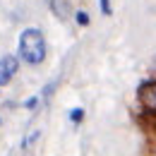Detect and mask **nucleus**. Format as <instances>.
I'll use <instances>...</instances> for the list:
<instances>
[{
    "label": "nucleus",
    "mask_w": 156,
    "mask_h": 156,
    "mask_svg": "<svg viewBox=\"0 0 156 156\" xmlns=\"http://www.w3.org/2000/svg\"><path fill=\"white\" fill-rule=\"evenodd\" d=\"M101 12L103 15H111V2L108 0H101Z\"/></svg>",
    "instance_id": "nucleus-5"
},
{
    "label": "nucleus",
    "mask_w": 156,
    "mask_h": 156,
    "mask_svg": "<svg viewBox=\"0 0 156 156\" xmlns=\"http://www.w3.org/2000/svg\"><path fill=\"white\" fill-rule=\"evenodd\" d=\"M20 55L29 65H39L46 58V39L39 29H24L20 36Z\"/></svg>",
    "instance_id": "nucleus-1"
},
{
    "label": "nucleus",
    "mask_w": 156,
    "mask_h": 156,
    "mask_svg": "<svg viewBox=\"0 0 156 156\" xmlns=\"http://www.w3.org/2000/svg\"><path fill=\"white\" fill-rule=\"evenodd\" d=\"M77 22L79 24H89V15L87 12H77Z\"/></svg>",
    "instance_id": "nucleus-6"
},
{
    "label": "nucleus",
    "mask_w": 156,
    "mask_h": 156,
    "mask_svg": "<svg viewBox=\"0 0 156 156\" xmlns=\"http://www.w3.org/2000/svg\"><path fill=\"white\" fill-rule=\"evenodd\" d=\"M51 7L58 12L60 20H65V17H67V2H62V0H51Z\"/></svg>",
    "instance_id": "nucleus-4"
},
{
    "label": "nucleus",
    "mask_w": 156,
    "mask_h": 156,
    "mask_svg": "<svg viewBox=\"0 0 156 156\" xmlns=\"http://www.w3.org/2000/svg\"><path fill=\"white\" fill-rule=\"evenodd\" d=\"M17 67H20V60L15 58V55L0 58V87H5L10 79L17 75Z\"/></svg>",
    "instance_id": "nucleus-2"
},
{
    "label": "nucleus",
    "mask_w": 156,
    "mask_h": 156,
    "mask_svg": "<svg viewBox=\"0 0 156 156\" xmlns=\"http://www.w3.org/2000/svg\"><path fill=\"white\" fill-rule=\"evenodd\" d=\"M82 115H84V111H82V108H75V111H72V120H75V122H79Z\"/></svg>",
    "instance_id": "nucleus-7"
},
{
    "label": "nucleus",
    "mask_w": 156,
    "mask_h": 156,
    "mask_svg": "<svg viewBox=\"0 0 156 156\" xmlns=\"http://www.w3.org/2000/svg\"><path fill=\"white\" fill-rule=\"evenodd\" d=\"M142 101L149 111H156V82H149L144 89H142Z\"/></svg>",
    "instance_id": "nucleus-3"
}]
</instances>
